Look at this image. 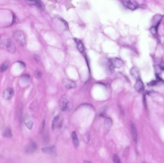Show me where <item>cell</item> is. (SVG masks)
Returning <instances> with one entry per match:
<instances>
[{
	"label": "cell",
	"mask_w": 164,
	"mask_h": 163,
	"mask_svg": "<svg viewBox=\"0 0 164 163\" xmlns=\"http://www.w3.org/2000/svg\"><path fill=\"white\" fill-rule=\"evenodd\" d=\"M163 16L162 15H155L153 19L152 20V27L155 28L157 29V27L158 26V25L159 24L161 21L162 20L163 18Z\"/></svg>",
	"instance_id": "30bf717a"
},
{
	"label": "cell",
	"mask_w": 164,
	"mask_h": 163,
	"mask_svg": "<svg viewBox=\"0 0 164 163\" xmlns=\"http://www.w3.org/2000/svg\"><path fill=\"white\" fill-rule=\"evenodd\" d=\"M37 148V146L36 143L32 142L28 145H27L26 148V153L31 154L35 152Z\"/></svg>",
	"instance_id": "8fae6325"
},
{
	"label": "cell",
	"mask_w": 164,
	"mask_h": 163,
	"mask_svg": "<svg viewBox=\"0 0 164 163\" xmlns=\"http://www.w3.org/2000/svg\"><path fill=\"white\" fill-rule=\"evenodd\" d=\"M122 2L124 6L131 10H134L138 7V3L134 0H125Z\"/></svg>",
	"instance_id": "277c9868"
},
{
	"label": "cell",
	"mask_w": 164,
	"mask_h": 163,
	"mask_svg": "<svg viewBox=\"0 0 164 163\" xmlns=\"http://www.w3.org/2000/svg\"><path fill=\"white\" fill-rule=\"evenodd\" d=\"M42 151L43 153L51 155H56V148L54 145L43 147L42 148Z\"/></svg>",
	"instance_id": "ba28073f"
},
{
	"label": "cell",
	"mask_w": 164,
	"mask_h": 163,
	"mask_svg": "<svg viewBox=\"0 0 164 163\" xmlns=\"http://www.w3.org/2000/svg\"><path fill=\"white\" fill-rule=\"evenodd\" d=\"M131 74L135 78H137V79H139L138 78H139V73L138 72V70L135 68H133V69H131Z\"/></svg>",
	"instance_id": "44dd1931"
},
{
	"label": "cell",
	"mask_w": 164,
	"mask_h": 163,
	"mask_svg": "<svg viewBox=\"0 0 164 163\" xmlns=\"http://www.w3.org/2000/svg\"><path fill=\"white\" fill-rule=\"evenodd\" d=\"M5 47L7 51L11 54H14L16 50V47L13 40L11 38H8L6 42Z\"/></svg>",
	"instance_id": "3957f363"
},
{
	"label": "cell",
	"mask_w": 164,
	"mask_h": 163,
	"mask_svg": "<svg viewBox=\"0 0 164 163\" xmlns=\"http://www.w3.org/2000/svg\"><path fill=\"white\" fill-rule=\"evenodd\" d=\"M110 62L113 68H121L124 65L123 60L119 58H112L110 59Z\"/></svg>",
	"instance_id": "8992f818"
},
{
	"label": "cell",
	"mask_w": 164,
	"mask_h": 163,
	"mask_svg": "<svg viewBox=\"0 0 164 163\" xmlns=\"http://www.w3.org/2000/svg\"><path fill=\"white\" fill-rule=\"evenodd\" d=\"M28 4L30 5H33L36 6L39 9L41 10L44 9V5L43 3L40 0H35V1H26Z\"/></svg>",
	"instance_id": "7c38bea8"
},
{
	"label": "cell",
	"mask_w": 164,
	"mask_h": 163,
	"mask_svg": "<svg viewBox=\"0 0 164 163\" xmlns=\"http://www.w3.org/2000/svg\"><path fill=\"white\" fill-rule=\"evenodd\" d=\"M160 68L161 69L164 70V62H161L160 64Z\"/></svg>",
	"instance_id": "d4e9b609"
},
{
	"label": "cell",
	"mask_w": 164,
	"mask_h": 163,
	"mask_svg": "<svg viewBox=\"0 0 164 163\" xmlns=\"http://www.w3.org/2000/svg\"><path fill=\"white\" fill-rule=\"evenodd\" d=\"M13 37L14 39L21 46H24L26 44V40L24 34L21 31H16L14 32Z\"/></svg>",
	"instance_id": "6da1fadb"
},
{
	"label": "cell",
	"mask_w": 164,
	"mask_h": 163,
	"mask_svg": "<svg viewBox=\"0 0 164 163\" xmlns=\"http://www.w3.org/2000/svg\"><path fill=\"white\" fill-rule=\"evenodd\" d=\"M9 66V63L8 62H5L1 64L0 67V72H4L6 71L7 69H8Z\"/></svg>",
	"instance_id": "2e32d148"
},
{
	"label": "cell",
	"mask_w": 164,
	"mask_h": 163,
	"mask_svg": "<svg viewBox=\"0 0 164 163\" xmlns=\"http://www.w3.org/2000/svg\"><path fill=\"white\" fill-rule=\"evenodd\" d=\"M35 75H36V78H38V79H40L42 78V73L39 71H36V73H35Z\"/></svg>",
	"instance_id": "603a6c76"
},
{
	"label": "cell",
	"mask_w": 164,
	"mask_h": 163,
	"mask_svg": "<svg viewBox=\"0 0 164 163\" xmlns=\"http://www.w3.org/2000/svg\"><path fill=\"white\" fill-rule=\"evenodd\" d=\"M112 160L114 163H121L120 158L117 154H114L113 155Z\"/></svg>",
	"instance_id": "ffe728a7"
},
{
	"label": "cell",
	"mask_w": 164,
	"mask_h": 163,
	"mask_svg": "<svg viewBox=\"0 0 164 163\" xmlns=\"http://www.w3.org/2000/svg\"><path fill=\"white\" fill-rule=\"evenodd\" d=\"M3 136L6 138H11L12 136V131L9 128H7L3 132Z\"/></svg>",
	"instance_id": "e0dca14e"
},
{
	"label": "cell",
	"mask_w": 164,
	"mask_h": 163,
	"mask_svg": "<svg viewBox=\"0 0 164 163\" xmlns=\"http://www.w3.org/2000/svg\"><path fill=\"white\" fill-rule=\"evenodd\" d=\"M72 138L73 140V144L75 148L77 149L79 147V139L77 137V134L75 132H73L72 134Z\"/></svg>",
	"instance_id": "5bb4252c"
},
{
	"label": "cell",
	"mask_w": 164,
	"mask_h": 163,
	"mask_svg": "<svg viewBox=\"0 0 164 163\" xmlns=\"http://www.w3.org/2000/svg\"><path fill=\"white\" fill-rule=\"evenodd\" d=\"M34 59H35V60L36 61V62H39L40 60V58L39 56H38L37 55H35L34 56Z\"/></svg>",
	"instance_id": "cb8c5ba5"
},
{
	"label": "cell",
	"mask_w": 164,
	"mask_h": 163,
	"mask_svg": "<svg viewBox=\"0 0 164 163\" xmlns=\"http://www.w3.org/2000/svg\"><path fill=\"white\" fill-rule=\"evenodd\" d=\"M130 131H131V133L133 140L135 143H137V139H138L137 129L134 124L131 122L130 124Z\"/></svg>",
	"instance_id": "9c48e42d"
},
{
	"label": "cell",
	"mask_w": 164,
	"mask_h": 163,
	"mask_svg": "<svg viewBox=\"0 0 164 163\" xmlns=\"http://www.w3.org/2000/svg\"><path fill=\"white\" fill-rule=\"evenodd\" d=\"M74 39V40L76 42V45H77V47L78 50L81 53L83 52V51H84V49H85V47H84V46L82 42L80 40H79L77 38H75Z\"/></svg>",
	"instance_id": "9a60e30c"
},
{
	"label": "cell",
	"mask_w": 164,
	"mask_h": 163,
	"mask_svg": "<svg viewBox=\"0 0 164 163\" xmlns=\"http://www.w3.org/2000/svg\"><path fill=\"white\" fill-rule=\"evenodd\" d=\"M58 119H59V116H55L52 121V129H54L55 128V127L56 126V124L58 122Z\"/></svg>",
	"instance_id": "7402d4cb"
},
{
	"label": "cell",
	"mask_w": 164,
	"mask_h": 163,
	"mask_svg": "<svg viewBox=\"0 0 164 163\" xmlns=\"http://www.w3.org/2000/svg\"><path fill=\"white\" fill-rule=\"evenodd\" d=\"M112 120L110 118H108L106 119L105 122V127L106 129H109L111 126L112 125Z\"/></svg>",
	"instance_id": "d6986e66"
},
{
	"label": "cell",
	"mask_w": 164,
	"mask_h": 163,
	"mask_svg": "<svg viewBox=\"0 0 164 163\" xmlns=\"http://www.w3.org/2000/svg\"><path fill=\"white\" fill-rule=\"evenodd\" d=\"M135 89L138 92H141L144 89V83L140 79H138L135 84Z\"/></svg>",
	"instance_id": "4fadbf2b"
},
{
	"label": "cell",
	"mask_w": 164,
	"mask_h": 163,
	"mask_svg": "<svg viewBox=\"0 0 164 163\" xmlns=\"http://www.w3.org/2000/svg\"><path fill=\"white\" fill-rule=\"evenodd\" d=\"M63 83L64 86L67 89H73L75 88L76 87V83L72 80L68 78L64 79L63 81Z\"/></svg>",
	"instance_id": "52a82bcc"
},
{
	"label": "cell",
	"mask_w": 164,
	"mask_h": 163,
	"mask_svg": "<svg viewBox=\"0 0 164 163\" xmlns=\"http://www.w3.org/2000/svg\"><path fill=\"white\" fill-rule=\"evenodd\" d=\"M84 163H91L90 162H89L88 161H84Z\"/></svg>",
	"instance_id": "484cf974"
},
{
	"label": "cell",
	"mask_w": 164,
	"mask_h": 163,
	"mask_svg": "<svg viewBox=\"0 0 164 163\" xmlns=\"http://www.w3.org/2000/svg\"><path fill=\"white\" fill-rule=\"evenodd\" d=\"M14 95V90L12 88H8L2 92V96L6 100H11Z\"/></svg>",
	"instance_id": "5b68a950"
},
{
	"label": "cell",
	"mask_w": 164,
	"mask_h": 163,
	"mask_svg": "<svg viewBox=\"0 0 164 163\" xmlns=\"http://www.w3.org/2000/svg\"><path fill=\"white\" fill-rule=\"evenodd\" d=\"M25 124L26 126L28 129L29 130L32 129L33 126V123L31 120H26L25 121Z\"/></svg>",
	"instance_id": "ac0fdd59"
},
{
	"label": "cell",
	"mask_w": 164,
	"mask_h": 163,
	"mask_svg": "<svg viewBox=\"0 0 164 163\" xmlns=\"http://www.w3.org/2000/svg\"><path fill=\"white\" fill-rule=\"evenodd\" d=\"M59 106L61 110L66 111L69 107V102L66 95H63L59 101Z\"/></svg>",
	"instance_id": "7a4b0ae2"
}]
</instances>
